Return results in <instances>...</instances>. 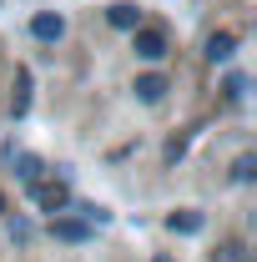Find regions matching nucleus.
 Returning a JSON list of instances; mask_svg holds the SVG:
<instances>
[{
    "mask_svg": "<svg viewBox=\"0 0 257 262\" xmlns=\"http://www.w3.org/2000/svg\"><path fill=\"white\" fill-rule=\"evenodd\" d=\"M131 51H136V61H161V56H166V31L136 26V31H131Z\"/></svg>",
    "mask_w": 257,
    "mask_h": 262,
    "instance_id": "nucleus-1",
    "label": "nucleus"
},
{
    "mask_svg": "<svg viewBox=\"0 0 257 262\" xmlns=\"http://www.w3.org/2000/svg\"><path fill=\"white\" fill-rule=\"evenodd\" d=\"M31 196L46 207V212H56L61 217L66 212V202H71V192H66V182H31Z\"/></svg>",
    "mask_w": 257,
    "mask_h": 262,
    "instance_id": "nucleus-2",
    "label": "nucleus"
},
{
    "mask_svg": "<svg viewBox=\"0 0 257 262\" xmlns=\"http://www.w3.org/2000/svg\"><path fill=\"white\" fill-rule=\"evenodd\" d=\"M172 86H166V76H157V71H146V76H136V101H146V106H157L161 96H166Z\"/></svg>",
    "mask_w": 257,
    "mask_h": 262,
    "instance_id": "nucleus-3",
    "label": "nucleus"
},
{
    "mask_svg": "<svg viewBox=\"0 0 257 262\" xmlns=\"http://www.w3.org/2000/svg\"><path fill=\"white\" fill-rule=\"evenodd\" d=\"M31 35H35V40H61V35H66V20L56 15V10H40V15L31 20Z\"/></svg>",
    "mask_w": 257,
    "mask_h": 262,
    "instance_id": "nucleus-4",
    "label": "nucleus"
},
{
    "mask_svg": "<svg viewBox=\"0 0 257 262\" xmlns=\"http://www.w3.org/2000/svg\"><path fill=\"white\" fill-rule=\"evenodd\" d=\"M232 51H237V35H232V31H217V35H207V61H212V66L232 61Z\"/></svg>",
    "mask_w": 257,
    "mask_h": 262,
    "instance_id": "nucleus-5",
    "label": "nucleus"
},
{
    "mask_svg": "<svg viewBox=\"0 0 257 262\" xmlns=\"http://www.w3.org/2000/svg\"><path fill=\"white\" fill-rule=\"evenodd\" d=\"M51 232H56L61 242H86V237H91V227H86L81 217H51Z\"/></svg>",
    "mask_w": 257,
    "mask_h": 262,
    "instance_id": "nucleus-6",
    "label": "nucleus"
},
{
    "mask_svg": "<svg viewBox=\"0 0 257 262\" xmlns=\"http://www.w3.org/2000/svg\"><path fill=\"white\" fill-rule=\"evenodd\" d=\"M106 20H111L116 31H136V26H141V5L121 0V5H111V10H106Z\"/></svg>",
    "mask_w": 257,
    "mask_h": 262,
    "instance_id": "nucleus-7",
    "label": "nucleus"
},
{
    "mask_svg": "<svg viewBox=\"0 0 257 262\" xmlns=\"http://www.w3.org/2000/svg\"><path fill=\"white\" fill-rule=\"evenodd\" d=\"M172 232H202V212H172Z\"/></svg>",
    "mask_w": 257,
    "mask_h": 262,
    "instance_id": "nucleus-8",
    "label": "nucleus"
},
{
    "mask_svg": "<svg viewBox=\"0 0 257 262\" xmlns=\"http://www.w3.org/2000/svg\"><path fill=\"white\" fill-rule=\"evenodd\" d=\"M15 171H20V182H26V187L40 182V162H35V157H15Z\"/></svg>",
    "mask_w": 257,
    "mask_h": 262,
    "instance_id": "nucleus-9",
    "label": "nucleus"
},
{
    "mask_svg": "<svg viewBox=\"0 0 257 262\" xmlns=\"http://www.w3.org/2000/svg\"><path fill=\"white\" fill-rule=\"evenodd\" d=\"M252 171H257L252 157H237V166H232V177H237V182H252Z\"/></svg>",
    "mask_w": 257,
    "mask_h": 262,
    "instance_id": "nucleus-10",
    "label": "nucleus"
},
{
    "mask_svg": "<svg viewBox=\"0 0 257 262\" xmlns=\"http://www.w3.org/2000/svg\"><path fill=\"white\" fill-rule=\"evenodd\" d=\"M222 91H227V96H232V101H237V96H242V91H247V81H242V76H227V86H222Z\"/></svg>",
    "mask_w": 257,
    "mask_h": 262,
    "instance_id": "nucleus-11",
    "label": "nucleus"
},
{
    "mask_svg": "<svg viewBox=\"0 0 257 262\" xmlns=\"http://www.w3.org/2000/svg\"><path fill=\"white\" fill-rule=\"evenodd\" d=\"M0 212H5V196H0Z\"/></svg>",
    "mask_w": 257,
    "mask_h": 262,
    "instance_id": "nucleus-12",
    "label": "nucleus"
},
{
    "mask_svg": "<svg viewBox=\"0 0 257 262\" xmlns=\"http://www.w3.org/2000/svg\"><path fill=\"white\" fill-rule=\"evenodd\" d=\"M157 262H172V257H157Z\"/></svg>",
    "mask_w": 257,
    "mask_h": 262,
    "instance_id": "nucleus-13",
    "label": "nucleus"
}]
</instances>
